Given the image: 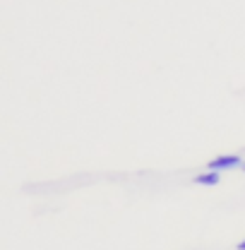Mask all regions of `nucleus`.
<instances>
[{
  "instance_id": "obj_1",
  "label": "nucleus",
  "mask_w": 245,
  "mask_h": 250,
  "mask_svg": "<svg viewBox=\"0 0 245 250\" xmlns=\"http://www.w3.org/2000/svg\"><path fill=\"white\" fill-rule=\"evenodd\" d=\"M243 164H245L243 156H238V154H219L209 161V171L221 173V171H228V168H238Z\"/></svg>"
},
{
  "instance_id": "obj_2",
  "label": "nucleus",
  "mask_w": 245,
  "mask_h": 250,
  "mask_svg": "<svg viewBox=\"0 0 245 250\" xmlns=\"http://www.w3.org/2000/svg\"><path fill=\"white\" fill-rule=\"evenodd\" d=\"M192 181H195L197 186H207V188H212V186H219V183H221V176H219L216 171H204V173L195 176Z\"/></svg>"
},
{
  "instance_id": "obj_3",
  "label": "nucleus",
  "mask_w": 245,
  "mask_h": 250,
  "mask_svg": "<svg viewBox=\"0 0 245 250\" xmlns=\"http://www.w3.org/2000/svg\"><path fill=\"white\" fill-rule=\"evenodd\" d=\"M238 250H245V238L241 241V243H238Z\"/></svg>"
},
{
  "instance_id": "obj_4",
  "label": "nucleus",
  "mask_w": 245,
  "mask_h": 250,
  "mask_svg": "<svg viewBox=\"0 0 245 250\" xmlns=\"http://www.w3.org/2000/svg\"><path fill=\"white\" fill-rule=\"evenodd\" d=\"M243 171H245V164H243Z\"/></svg>"
}]
</instances>
